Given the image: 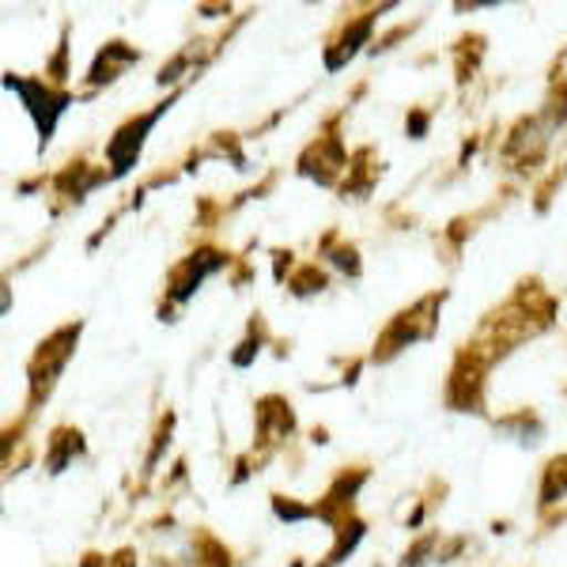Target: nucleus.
Segmentation results:
<instances>
[{
    "label": "nucleus",
    "mask_w": 567,
    "mask_h": 567,
    "mask_svg": "<svg viewBox=\"0 0 567 567\" xmlns=\"http://www.w3.org/2000/svg\"><path fill=\"white\" fill-rule=\"evenodd\" d=\"M8 91H16V95L23 99L27 110H31V117H34V125H39V133H42V144L53 136V125H58V117H61V110L69 106V99L65 95H53L45 84H27V80H16V76H8L4 80Z\"/></svg>",
    "instance_id": "obj_1"
},
{
    "label": "nucleus",
    "mask_w": 567,
    "mask_h": 567,
    "mask_svg": "<svg viewBox=\"0 0 567 567\" xmlns=\"http://www.w3.org/2000/svg\"><path fill=\"white\" fill-rule=\"evenodd\" d=\"M163 110H167V106H159V110H155V114L141 117V122H136V125H125V130L114 136V144H110V163H114V175H125V171L133 167V159H136V155H141L144 133L152 130L155 117H159Z\"/></svg>",
    "instance_id": "obj_2"
}]
</instances>
